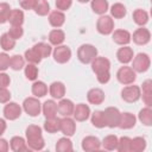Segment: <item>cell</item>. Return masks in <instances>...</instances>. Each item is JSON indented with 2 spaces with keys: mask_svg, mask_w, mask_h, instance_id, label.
Segmentation results:
<instances>
[{
  "mask_svg": "<svg viewBox=\"0 0 152 152\" xmlns=\"http://www.w3.org/2000/svg\"><path fill=\"white\" fill-rule=\"evenodd\" d=\"M91 69L96 74L97 81L101 84H106L110 80V74H109L110 62H109L108 58L96 56L94 58V61L91 62Z\"/></svg>",
  "mask_w": 152,
  "mask_h": 152,
  "instance_id": "cell-1",
  "label": "cell"
},
{
  "mask_svg": "<svg viewBox=\"0 0 152 152\" xmlns=\"http://www.w3.org/2000/svg\"><path fill=\"white\" fill-rule=\"evenodd\" d=\"M26 144L30 150L40 151L44 148L45 142L42 135V128L37 125H30L26 128Z\"/></svg>",
  "mask_w": 152,
  "mask_h": 152,
  "instance_id": "cell-2",
  "label": "cell"
},
{
  "mask_svg": "<svg viewBox=\"0 0 152 152\" xmlns=\"http://www.w3.org/2000/svg\"><path fill=\"white\" fill-rule=\"evenodd\" d=\"M97 56V49L91 44H82L77 50V58L83 64H89Z\"/></svg>",
  "mask_w": 152,
  "mask_h": 152,
  "instance_id": "cell-3",
  "label": "cell"
},
{
  "mask_svg": "<svg viewBox=\"0 0 152 152\" xmlns=\"http://www.w3.org/2000/svg\"><path fill=\"white\" fill-rule=\"evenodd\" d=\"M23 109L30 116H38L42 112V104L38 97H26L23 102Z\"/></svg>",
  "mask_w": 152,
  "mask_h": 152,
  "instance_id": "cell-4",
  "label": "cell"
},
{
  "mask_svg": "<svg viewBox=\"0 0 152 152\" xmlns=\"http://www.w3.org/2000/svg\"><path fill=\"white\" fill-rule=\"evenodd\" d=\"M116 78L118 81L121 83V84H125V86H128V84H132L135 78H137V75H135V71L131 68V66H127V65H124L121 66L118 72H116Z\"/></svg>",
  "mask_w": 152,
  "mask_h": 152,
  "instance_id": "cell-5",
  "label": "cell"
},
{
  "mask_svg": "<svg viewBox=\"0 0 152 152\" xmlns=\"http://www.w3.org/2000/svg\"><path fill=\"white\" fill-rule=\"evenodd\" d=\"M133 64H132V69L135 71V72H145L148 70L150 68V64H151V61H150V57L147 53H138L133 59Z\"/></svg>",
  "mask_w": 152,
  "mask_h": 152,
  "instance_id": "cell-6",
  "label": "cell"
},
{
  "mask_svg": "<svg viewBox=\"0 0 152 152\" xmlns=\"http://www.w3.org/2000/svg\"><path fill=\"white\" fill-rule=\"evenodd\" d=\"M96 28L99 31V33L101 34H110L113 31H114V21L112 19L110 15H106V14H102L99 19H97V23H96Z\"/></svg>",
  "mask_w": 152,
  "mask_h": 152,
  "instance_id": "cell-7",
  "label": "cell"
},
{
  "mask_svg": "<svg viewBox=\"0 0 152 152\" xmlns=\"http://www.w3.org/2000/svg\"><path fill=\"white\" fill-rule=\"evenodd\" d=\"M141 96V89L138 86H127L121 90V97L128 103L137 102Z\"/></svg>",
  "mask_w": 152,
  "mask_h": 152,
  "instance_id": "cell-8",
  "label": "cell"
},
{
  "mask_svg": "<svg viewBox=\"0 0 152 152\" xmlns=\"http://www.w3.org/2000/svg\"><path fill=\"white\" fill-rule=\"evenodd\" d=\"M120 110L115 107H108L103 110L104 115V121H106V127L114 128L118 127L119 121H120Z\"/></svg>",
  "mask_w": 152,
  "mask_h": 152,
  "instance_id": "cell-9",
  "label": "cell"
},
{
  "mask_svg": "<svg viewBox=\"0 0 152 152\" xmlns=\"http://www.w3.org/2000/svg\"><path fill=\"white\" fill-rule=\"evenodd\" d=\"M52 53H53V59L61 64L69 62V59L71 58V50L66 45H62V44L57 45Z\"/></svg>",
  "mask_w": 152,
  "mask_h": 152,
  "instance_id": "cell-10",
  "label": "cell"
},
{
  "mask_svg": "<svg viewBox=\"0 0 152 152\" xmlns=\"http://www.w3.org/2000/svg\"><path fill=\"white\" fill-rule=\"evenodd\" d=\"M21 115V108L17 102H7L4 107V116L7 120H17Z\"/></svg>",
  "mask_w": 152,
  "mask_h": 152,
  "instance_id": "cell-11",
  "label": "cell"
},
{
  "mask_svg": "<svg viewBox=\"0 0 152 152\" xmlns=\"http://www.w3.org/2000/svg\"><path fill=\"white\" fill-rule=\"evenodd\" d=\"M131 38H133V42L138 45H145L150 42L151 39V33L147 28L145 27H139L133 32V36H131Z\"/></svg>",
  "mask_w": 152,
  "mask_h": 152,
  "instance_id": "cell-12",
  "label": "cell"
},
{
  "mask_svg": "<svg viewBox=\"0 0 152 152\" xmlns=\"http://www.w3.org/2000/svg\"><path fill=\"white\" fill-rule=\"evenodd\" d=\"M72 115H74V119H75L76 121H80V122L86 121V120L90 116V108H89V106L86 104V103H78V104H76L75 108H74Z\"/></svg>",
  "mask_w": 152,
  "mask_h": 152,
  "instance_id": "cell-13",
  "label": "cell"
},
{
  "mask_svg": "<svg viewBox=\"0 0 152 152\" xmlns=\"http://www.w3.org/2000/svg\"><path fill=\"white\" fill-rule=\"evenodd\" d=\"M74 108H75V104L69 99H63L62 97L61 101L57 103V112L62 116H70V115H72Z\"/></svg>",
  "mask_w": 152,
  "mask_h": 152,
  "instance_id": "cell-14",
  "label": "cell"
},
{
  "mask_svg": "<svg viewBox=\"0 0 152 152\" xmlns=\"http://www.w3.org/2000/svg\"><path fill=\"white\" fill-rule=\"evenodd\" d=\"M59 131L65 135V137H71L74 135L75 131H76V124L75 120L69 118V116H64L63 119H61V128Z\"/></svg>",
  "mask_w": 152,
  "mask_h": 152,
  "instance_id": "cell-15",
  "label": "cell"
},
{
  "mask_svg": "<svg viewBox=\"0 0 152 152\" xmlns=\"http://www.w3.org/2000/svg\"><path fill=\"white\" fill-rule=\"evenodd\" d=\"M100 147H101V141L99 138H96L94 135H88V137L83 138V140H82V148L87 152L99 151Z\"/></svg>",
  "mask_w": 152,
  "mask_h": 152,
  "instance_id": "cell-16",
  "label": "cell"
},
{
  "mask_svg": "<svg viewBox=\"0 0 152 152\" xmlns=\"http://www.w3.org/2000/svg\"><path fill=\"white\" fill-rule=\"evenodd\" d=\"M87 100L91 104H101L104 101V93L100 88H91L87 93Z\"/></svg>",
  "mask_w": 152,
  "mask_h": 152,
  "instance_id": "cell-17",
  "label": "cell"
},
{
  "mask_svg": "<svg viewBox=\"0 0 152 152\" xmlns=\"http://www.w3.org/2000/svg\"><path fill=\"white\" fill-rule=\"evenodd\" d=\"M135 122H137V118L132 113H121L118 127H120L121 129H129L135 126Z\"/></svg>",
  "mask_w": 152,
  "mask_h": 152,
  "instance_id": "cell-18",
  "label": "cell"
},
{
  "mask_svg": "<svg viewBox=\"0 0 152 152\" xmlns=\"http://www.w3.org/2000/svg\"><path fill=\"white\" fill-rule=\"evenodd\" d=\"M116 58L122 64L129 63L133 59V49L127 45H122V48H120L116 52Z\"/></svg>",
  "mask_w": 152,
  "mask_h": 152,
  "instance_id": "cell-19",
  "label": "cell"
},
{
  "mask_svg": "<svg viewBox=\"0 0 152 152\" xmlns=\"http://www.w3.org/2000/svg\"><path fill=\"white\" fill-rule=\"evenodd\" d=\"M131 39V33L127 30H115L113 32V40L119 45H128Z\"/></svg>",
  "mask_w": 152,
  "mask_h": 152,
  "instance_id": "cell-20",
  "label": "cell"
},
{
  "mask_svg": "<svg viewBox=\"0 0 152 152\" xmlns=\"http://www.w3.org/2000/svg\"><path fill=\"white\" fill-rule=\"evenodd\" d=\"M42 112L46 119L57 116V103L53 100H46L42 106Z\"/></svg>",
  "mask_w": 152,
  "mask_h": 152,
  "instance_id": "cell-21",
  "label": "cell"
},
{
  "mask_svg": "<svg viewBox=\"0 0 152 152\" xmlns=\"http://www.w3.org/2000/svg\"><path fill=\"white\" fill-rule=\"evenodd\" d=\"M49 93H50V95H51L53 99L61 100V99L65 95V86H64L62 82H59V81L52 82V83L50 84Z\"/></svg>",
  "mask_w": 152,
  "mask_h": 152,
  "instance_id": "cell-22",
  "label": "cell"
},
{
  "mask_svg": "<svg viewBox=\"0 0 152 152\" xmlns=\"http://www.w3.org/2000/svg\"><path fill=\"white\" fill-rule=\"evenodd\" d=\"M10 147L12 151L14 152H23V151H28V146L25 141V139L23 137H19V135H15L11 139L10 141Z\"/></svg>",
  "mask_w": 152,
  "mask_h": 152,
  "instance_id": "cell-23",
  "label": "cell"
},
{
  "mask_svg": "<svg viewBox=\"0 0 152 152\" xmlns=\"http://www.w3.org/2000/svg\"><path fill=\"white\" fill-rule=\"evenodd\" d=\"M140 89H142V101L147 107H151L152 106V81L146 80L142 83V87Z\"/></svg>",
  "mask_w": 152,
  "mask_h": 152,
  "instance_id": "cell-24",
  "label": "cell"
},
{
  "mask_svg": "<svg viewBox=\"0 0 152 152\" xmlns=\"http://www.w3.org/2000/svg\"><path fill=\"white\" fill-rule=\"evenodd\" d=\"M64 21H65V15L62 11L57 10V11H53L49 14V23L51 26H53L56 28L61 27L64 24Z\"/></svg>",
  "mask_w": 152,
  "mask_h": 152,
  "instance_id": "cell-25",
  "label": "cell"
},
{
  "mask_svg": "<svg viewBox=\"0 0 152 152\" xmlns=\"http://www.w3.org/2000/svg\"><path fill=\"white\" fill-rule=\"evenodd\" d=\"M64 39H65V34L59 28H55V30L50 31V33H49V42H50V44H52L55 46L61 45L64 42Z\"/></svg>",
  "mask_w": 152,
  "mask_h": 152,
  "instance_id": "cell-26",
  "label": "cell"
},
{
  "mask_svg": "<svg viewBox=\"0 0 152 152\" xmlns=\"http://www.w3.org/2000/svg\"><path fill=\"white\" fill-rule=\"evenodd\" d=\"M11 26H21L24 23V12L21 10H12L8 17Z\"/></svg>",
  "mask_w": 152,
  "mask_h": 152,
  "instance_id": "cell-27",
  "label": "cell"
},
{
  "mask_svg": "<svg viewBox=\"0 0 152 152\" xmlns=\"http://www.w3.org/2000/svg\"><path fill=\"white\" fill-rule=\"evenodd\" d=\"M61 128V119L56 118H51V119H46L44 122V129L48 133H56L58 132Z\"/></svg>",
  "mask_w": 152,
  "mask_h": 152,
  "instance_id": "cell-28",
  "label": "cell"
},
{
  "mask_svg": "<svg viewBox=\"0 0 152 152\" xmlns=\"http://www.w3.org/2000/svg\"><path fill=\"white\" fill-rule=\"evenodd\" d=\"M91 10L96 14H104L108 11V1L107 0H91Z\"/></svg>",
  "mask_w": 152,
  "mask_h": 152,
  "instance_id": "cell-29",
  "label": "cell"
},
{
  "mask_svg": "<svg viewBox=\"0 0 152 152\" xmlns=\"http://www.w3.org/2000/svg\"><path fill=\"white\" fill-rule=\"evenodd\" d=\"M133 20L137 25L139 26H144L147 24L148 21V14L145 10H141V8H137L134 12H133Z\"/></svg>",
  "mask_w": 152,
  "mask_h": 152,
  "instance_id": "cell-30",
  "label": "cell"
},
{
  "mask_svg": "<svg viewBox=\"0 0 152 152\" xmlns=\"http://www.w3.org/2000/svg\"><path fill=\"white\" fill-rule=\"evenodd\" d=\"M32 94L36 97H43L48 94V86L43 81H34L32 84Z\"/></svg>",
  "mask_w": 152,
  "mask_h": 152,
  "instance_id": "cell-31",
  "label": "cell"
},
{
  "mask_svg": "<svg viewBox=\"0 0 152 152\" xmlns=\"http://www.w3.org/2000/svg\"><path fill=\"white\" fill-rule=\"evenodd\" d=\"M138 119L140 120V122L145 126H151L152 125V109L150 107H145L142 108L139 114H138Z\"/></svg>",
  "mask_w": 152,
  "mask_h": 152,
  "instance_id": "cell-32",
  "label": "cell"
},
{
  "mask_svg": "<svg viewBox=\"0 0 152 152\" xmlns=\"http://www.w3.org/2000/svg\"><path fill=\"white\" fill-rule=\"evenodd\" d=\"M91 124L94 127L96 128H103L106 127V121H104V115H103V110H95L91 114Z\"/></svg>",
  "mask_w": 152,
  "mask_h": 152,
  "instance_id": "cell-33",
  "label": "cell"
},
{
  "mask_svg": "<svg viewBox=\"0 0 152 152\" xmlns=\"http://www.w3.org/2000/svg\"><path fill=\"white\" fill-rule=\"evenodd\" d=\"M0 46L2 48L4 51H11L15 46V40L13 38H11L10 34L6 32V33L1 34V37H0Z\"/></svg>",
  "mask_w": 152,
  "mask_h": 152,
  "instance_id": "cell-34",
  "label": "cell"
},
{
  "mask_svg": "<svg viewBox=\"0 0 152 152\" xmlns=\"http://www.w3.org/2000/svg\"><path fill=\"white\" fill-rule=\"evenodd\" d=\"M101 145L103 146L104 150L114 151V150H116V146H118V137L114 135V134H109V135L104 137Z\"/></svg>",
  "mask_w": 152,
  "mask_h": 152,
  "instance_id": "cell-35",
  "label": "cell"
},
{
  "mask_svg": "<svg viewBox=\"0 0 152 152\" xmlns=\"http://www.w3.org/2000/svg\"><path fill=\"white\" fill-rule=\"evenodd\" d=\"M146 148V140L142 137L131 139V152H141Z\"/></svg>",
  "mask_w": 152,
  "mask_h": 152,
  "instance_id": "cell-36",
  "label": "cell"
},
{
  "mask_svg": "<svg viewBox=\"0 0 152 152\" xmlns=\"http://www.w3.org/2000/svg\"><path fill=\"white\" fill-rule=\"evenodd\" d=\"M72 148H74L72 142L68 137L61 138L56 144V150L58 152H70V151H72Z\"/></svg>",
  "mask_w": 152,
  "mask_h": 152,
  "instance_id": "cell-37",
  "label": "cell"
},
{
  "mask_svg": "<svg viewBox=\"0 0 152 152\" xmlns=\"http://www.w3.org/2000/svg\"><path fill=\"white\" fill-rule=\"evenodd\" d=\"M110 14L115 19H121L126 15V7L120 2H115L110 7Z\"/></svg>",
  "mask_w": 152,
  "mask_h": 152,
  "instance_id": "cell-38",
  "label": "cell"
},
{
  "mask_svg": "<svg viewBox=\"0 0 152 152\" xmlns=\"http://www.w3.org/2000/svg\"><path fill=\"white\" fill-rule=\"evenodd\" d=\"M25 59L28 62V63H32V64H38L43 58L40 57V55L38 53V51L34 49V48H31L28 50L25 51Z\"/></svg>",
  "mask_w": 152,
  "mask_h": 152,
  "instance_id": "cell-39",
  "label": "cell"
},
{
  "mask_svg": "<svg viewBox=\"0 0 152 152\" xmlns=\"http://www.w3.org/2000/svg\"><path fill=\"white\" fill-rule=\"evenodd\" d=\"M33 10L38 15L44 17L50 12V5H49V2L46 0H38Z\"/></svg>",
  "mask_w": 152,
  "mask_h": 152,
  "instance_id": "cell-40",
  "label": "cell"
},
{
  "mask_svg": "<svg viewBox=\"0 0 152 152\" xmlns=\"http://www.w3.org/2000/svg\"><path fill=\"white\" fill-rule=\"evenodd\" d=\"M24 64H25V58L20 55H13L10 58V68H12L15 71L23 69Z\"/></svg>",
  "mask_w": 152,
  "mask_h": 152,
  "instance_id": "cell-41",
  "label": "cell"
},
{
  "mask_svg": "<svg viewBox=\"0 0 152 152\" xmlns=\"http://www.w3.org/2000/svg\"><path fill=\"white\" fill-rule=\"evenodd\" d=\"M33 48L38 51V53L40 55L42 58H46V57H49V56L51 55V52H52V48H51V45H49V44H46V43H43V42L36 44Z\"/></svg>",
  "mask_w": 152,
  "mask_h": 152,
  "instance_id": "cell-42",
  "label": "cell"
},
{
  "mask_svg": "<svg viewBox=\"0 0 152 152\" xmlns=\"http://www.w3.org/2000/svg\"><path fill=\"white\" fill-rule=\"evenodd\" d=\"M116 150L119 152H131V138L121 137L120 139H118Z\"/></svg>",
  "mask_w": 152,
  "mask_h": 152,
  "instance_id": "cell-43",
  "label": "cell"
},
{
  "mask_svg": "<svg viewBox=\"0 0 152 152\" xmlns=\"http://www.w3.org/2000/svg\"><path fill=\"white\" fill-rule=\"evenodd\" d=\"M25 76L30 81H36L37 80V77H38V68L36 66V64L28 63L25 66Z\"/></svg>",
  "mask_w": 152,
  "mask_h": 152,
  "instance_id": "cell-44",
  "label": "cell"
},
{
  "mask_svg": "<svg viewBox=\"0 0 152 152\" xmlns=\"http://www.w3.org/2000/svg\"><path fill=\"white\" fill-rule=\"evenodd\" d=\"M11 11L12 10L7 2H0V24H5L6 21H8Z\"/></svg>",
  "mask_w": 152,
  "mask_h": 152,
  "instance_id": "cell-45",
  "label": "cell"
},
{
  "mask_svg": "<svg viewBox=\"0 0 152 152\" xmlns=\"http://www.w3.org/2000/svg\"><path fill=\"white\" fill-rule=\"evenodd\" d=\"M7 33L10 34L11 38H13L14 40H17V39H20V38L23 37L24 30H23L21 26H11Z\"/></svg>",
  "mask_w": 152,
  "mask_h": 152,
  "instance_id": "cell-46",
  "label": "cell"
},
{
  "mask_svg": "<svg viewBox=\"0 0 152 152\" xmlns=\"http://www.w3.org/2000/svg\"><path fill=\"white\" fill-rule=\"evenodd\" d=\"M10 58L6 52H0V71H5L10 68Z\"/></svg>",
  "mask_w": 152,
  "mask_h": 152,
  "instance_id": "cell-47",
  "label": "cell"
},
{
  "mask_svg": "<svg viewBox=\"0 0 152 152\" xmlns=\"http://www.w3.org/2000/svg\"><path fill=\"white\" fill-rule=\"evenodd\" d=\"M56 4V8L58 11H66L71 7V4H72V0H56L55 1Z\"/></svg>",
  "mask_w": 152,
  "mask_h": 152,
  "instance_id": "cell-48",
  "label": "cell"
},
{
  "mask_svg": "<svg viewBox=\"0 0 152 152\" xmlns=\"http://www.w3.org/2000/svg\"><path fill=\"white\" fill-rule=\"evenodd\" d=\"M11 100V93L7 88H0V103H7Z\"/></svg>",
  "mask_w": 152,
  "mask_h": 152,
  "instance_id": "cell-49",
  "label": "cell"
},
{
  "mask_svg": "<svg viewBox=\"0 0 152 152\" xmlns=\"http://www.w3.org/2000/svg\"><path fill=\"white\" fill-rule=\"evenodd\" d=\"M10 82H11L10 76L4 71H0V88H7L10 86Z\"/></svg>",
  "mask_w": 152,
  "mask_h": 152,
  "instance_id": "cell-50",
  "label": "cell"
},
{
  "mask_svg": "<svg viewBox=\"0 0 152 152\" xmlns=\"http://www.w3.org/2000/svg\"><path fill=\"white\" fill-rule=\"evenodd\" d=\"M38 0H20V6L24 10H33Z\"/></svg>",
  "mask_w": 152,
  "mask_h": 152,
  "instance_id": "cell-51",
  "label": "cell"
},
{
  "mask_svg": "<svg viewBox=\"0 0 152 152\" xmlns=\"http://www.w3.org/2000/svg\"><path fill=\"white\" fill-rule=\"evenodd\" d=\"M8 148H10V145H8L7 140L0 138V152H6V151H8Z\"/></svg>",
  "mask_w": 152,
  "mask_h": 152,
  "instance_id": "cell-52",
  "label": "cell"
},
{
  "mask_svg": "<svg viewBox=\"0 0 152 152\" xmlns=\"http://www.w3.org/2000/svg\"><path fill=\"white\" fill-rule=\"evenodd\" d=\"M6 127H7V125H6V121L4 120V119H1L0 118V137L5 133V131H6Z\"/></svg>",
  "mask_w": 152,
  "mask_h": 152,
  "instance_id": "cell-53",
  "label": "cell"
},
{
  "mask_svg": "<svg viewBox=\"0 0 152 152\" xmlns=\"http://www.w3.org/2000/svg\"><path fill=\"white\" fill-rule=\"evenodd\" d=\"M78 2H81V4H86V2H88V1H90V0H77Z\"/></svg>",
  "mask_w": 152,
  "mask_h": 152,
  "instance_id": "cell-54",
  "label": "cell"
}]
</instances>
